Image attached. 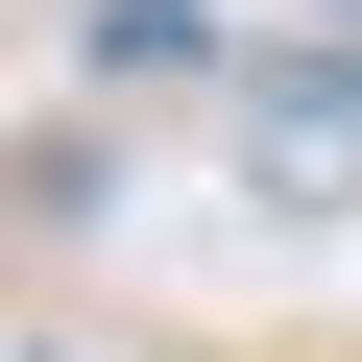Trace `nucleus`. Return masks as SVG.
I'll list each match as a JSON object with an SVG mask.
<instances>
[{
  "mask_svg": "<svg viewBox=\"0 0 362 362\" xmlns=\"http://www.w3.org/2000/svg\"><path fill=\"white\" fill-rule=\"evenodd\" d=\"M242 169L338 218V194H362V49H266V73H242Z\"/></svg>",
  "mask_w": 362,
  "mask_h": 362,
  "instance_id": "f257e3e1",
  "label": "nucleus"
},
{
  "mask_svg": "<svg viewBox=\"0 0 362 362\" xmlns=\"http://www.w3.org/2000/svg\"><path fill=\"white\" fill-rule=\"evenodd\" d=\"M242 25H218V0H73V73L97 97H169V73H218Z\"/></svg>",
  "mask_w": 362,
  "mask_h": 362,
  "instance_id": "f03ea898",
  "label": "nucleus"
},
{
  "mask_svg": "<svg viewBox=\"0 0 362 362\" xmlns=\"http://www.w3.org/2000/svg\"><path fill=\"white\" fill-rule=\"evenodd\" d=\"M314 49H362V0H314Z\"/></svg>",
  "mask_w": 362,
  "mask_h": 362,
  "instance_id": "7ed1b4c3",
  "label": "nucleus"
}]
</instances>
